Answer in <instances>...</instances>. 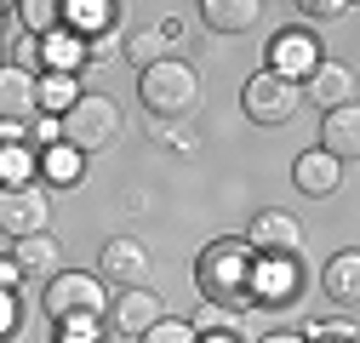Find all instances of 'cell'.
I'll list each match as a JSON object with an SVG mask.
<instances>
[{"label":"cell","mask_w":360,"mask_h":343,"mask_svg":"<svg viewBox=\"0 0 360 343\" xmlns=\"http://www.w3.org/2000/svg\"><path fill=\"white\" fill-rule=\"evenodd\" d=\"M257 257H297V246H303V229H297V218L292 212H257L252 218V229L240 235Z\"/></svg>","instance_id":"cell-10"},{"label":"cell","mask_w":360,"mask_h":343,"mask_svg":"<svg viewBox=\"0 0 360 343\" xmlns=\"http://www.w3.org/2000/svg\"><path fill=\"white\" fill-rule=\"evenodd\" d=\"M149 275H155V257H149L143 240H109L103 257H98V280L103 286L131 292V286H149Z\"/></svg>","instance_id":"cell-7"},{"label":"cell","mask_w":360,"mask_h":343,"mask_svg":"<svg viewBox=\"0 0 360 343\" xmlns=\"http://www.w3.org/2000/svg\"><path fill=\"white\" fill-rule=\"evenodd\" d=\"M29 138H34V143H63V126H58L52 115H34V120H29ZM34 143H29V149H34Z\"/></svg>","instance_id":"cell-30"},{"label":"cell","mask_w":360,"mask_h":343,"mask_svg":"<svg viewBox=\"0 0 360 343\" xmlns=\"http://www.w3.org/2000/svg\"><path fill=\"white\" fill-rule=\"evenodd\" d=\"M297 292H303V269H297V257H257V269H252V304H297Z\"/></svg>","instance_id":"cell-9"},{"label":"cell","mask_w":360,"mask_h":343,"mask_svg":"<svg viewBox=\"0 0 360 343\" xmlns=\"http://www.w3.org/2000/svg\"><path fill=\"white\" fill-rule=\"evenodd\" d=\"M200 343H240V332H212V337H200Z\"/></svg>","instance_id":"cell-33"},{"label":"cell","mask_w":360,"mask_h":343,"mask_svg":"<svg viewBox=\"0 0 360 343\" xmlns=\"http://www.w3.org/2000/svg\"><path fill=\"white\" fill-rule=\"evenodd\" d=\"M326 297L338 309H354L360 304V252H343L326 264Z\"/></svg>","instance_id":"cell-19"},{"label":"cell","mask_w":360,"mask_h":343,"mask_svg":"<svg viewBox=\"0 0 360 343\" xmlns=\"http://www.w3.org/2000/svg\"><path fill=\"white\" fill-rule=\"evenodd\" d=\"M138 343H200V337L189 332V321H172V315H166V321H155Z\"/></svg>","instance_id":"cell-27"},{"label":"cell","mask_w":360,"mask_h":343,"mask_svg":"<svg viewBox=\"0 0 360 343\" xmlns=\"http://www.w3.org/2000/svg\"><path fill=\"white\" fill-rule=\"evenodd\" d=\"M200 18H206V29H217V34H246V29L263 18V6H257V0H206Z\"/></svg>","instance_id":"cell-17"},{"label":"cell","mask_w":360,"mask_h":343,"mask_svg":"<svg viewBox=\"0 0 360 343\" xmlns=\"http://www.w3.org/2000/svg\"><path fill=\"white\" fill-rule=\"evenodd\" d=\"M0 235H12V240L52 235V189H46V183L0 189Z\"/></svg>","instance_id":"cell-5"},{"label":"cell","mask_w":360,"mask_h":343,"mask_svg":"<svg viewBox=\"0 0 360 343\" xmlns=\"http://www.w3.org/2000/svg\"><path fill=\"white\" fill-rule=\"evenodd\" d=\"M115 18H120L115 0H69L63 6V29L69 34H109Z\"/></svg>","instance_id":"cell-18"},{"label":"cell","mask_w":360,"mask_h":343,"mask_svg":"<svg viewBox=\"0 0 360 343\" xmlns=\"http://www.w3.org/2000/svg\"><path fill=\"white\" fill-rule=\"evenodd\" d=\"M109 315H115V326H120V332H131V337H143L155 321H166L160 297H155L149 286H131V292H120V304H115Z\"/></svg>","instance_id":"cell-13"},{"label":"cell","mask_w":360,"mask_h":343,"mask_svg":"<svg viewBox=\"0 0 360 343\" xmlns=\"http://www.w3.org/2000/svg\"><path fill=\"white\" fill-rule=\"evenodd\" d=\"M75 98H80L75 75H46V80H34V115H52V120H63V115L75 109Z\"/></svg>","instance_id":"cell-20"},{"label":"cell","mask_w":360,"mask_h":343,"mask_svg":"<svg viewBox=\"0 0 360 343\" xmlns=\"http://www.w3.org/2000/svg\"><path fill=\"white\" fill-rule=\"evenodd\" d=\"M34 172H40V155H34L29 143H0V189L34 183Z\"/></svg>","instance_id":"cell-22"},{"label":"cell","mask_w":360,"mask_h":343,"mask_svg":"<svg viewBox=\"0 0 360 343\" xmlns=\"http://www.w3.org/2000/svg\"><path fill=\"white\" fill-rule=\"evenodd\" d=\"M138 98H143V109L160 115V120L195 115V103H200V75H195V63H184V58H160V63L138 69Z\"/></svg>","instance_id":"cell-3"},{"label":"cell","mask_w":360,"mask_h":343,"mask_svg":"<svg viewBox=\"0 0 360 343\" xmlns=\"http://www.w3.org/2000/svg\"><path fill=\"white\" fill-rule=\"evenodd\" d=\"M297 98H303V103H321V115L349 109V103H354V69H349V63L321 58V63H314V69L297 80Z\"/></svg>","instance_id":"cell-8"},{"label":"cell","mask_w":360,"mask_h":343,"mask_svg":"<svg viewBox=\"0 0 360 343\" xmlns=\"http://www.w3.org/2000/svg\"><path fill=\"white\" fill-rule=\"evenodd\" d=\"M52 343H75V337H52Z\"/></svg>","instance_id":"cell-34"},{"label":"cell","mask_w":360,"mask_h":343,"mask_svg":"<svg viewBox=\"0 0 360 343\" xmlns=\"http://www.w3.org/2000/svg\"><path fill=\"white\" fill-rule=\"evenodd\" d=\"M0 23H6V6H0Z\"/></svg>","instance_id":"cell-35"},{"label":"cell","mask_w":360,"mask_h":343,"mask_svg":"<svg viewBox=\"0 0 360 343\" xmlns=\"http://www.w3.org/2000/svg\"><path fill=\"white\" fill-rule=\"evenodd\" d=\"M252 269H257V252L235 235H223L200 252V264H195V280H200V297L206 304H223V309H246L252 304Z\"/></svg>","instance_id":"cell-1"},{"label":"cell","mask_w":360,"mask_h":343,"mask_svg":"<svg viewBox=\"0 0 360 343\" xmlns=\"http://www.w3.org/2000/svg\"><path fill=\"white\" fill-rule=\"evenodd\" d=\"M292 183L309 195V200H326L338 183H343V160H332L326 149H303L292 160Z\"/></svg>","instance_id":"cell-11"},{"label":"cell","mask_w":360,"mask_h":343,"mask_svg":"<svg viewBox=\"0 0 360 343\" xmlns=\"http://www.w3.org/2000/svg\"><path fill=\"white\" fill-rule=\"evenodd\" d=\"M40 58H46V75H75V69L86 63V46H80V34L58 29V34L40 40Z\"/></svg>","instance_id":"cell-21"},{"label":"cell","mask_w":360,"mask_h":343,"mask_svg":"<svg viewBox=\"0 0 360 343\" xmlns=\"http://www.w3.org/2000/svg\"><path fill=\"white\" fill-rule=\"evenodd\" d=\"M12 12H18V18H23V29H29V34H40V40L63 29V6H58V0H23V6H12Z\"/></svg>","instance_id":"cell-24"},{"label":"cell","mask_w":360,"mask_h":343,"mask_svg":"<svg viewBox=\"0 0 360 343\" xmlns=\"http://www.w3.org/2000/svg\"><path fill=\"white\" fill-rule=\"evenodd\" d=\"M172 40H177V23L143 29V34H131V40H126V58H138V69H149V63H160V58H166Z\"/></svg>","instance_id":"cell-23"},{"label":"cell","mask_w":360,"mask_h":343,"mask_svg":"<svg viewBox=\"0 0 360 343\" xmlns=\"http://www.w3.org/2000/svg\"><path fill=\"white\" fill-rule=\"evenodd\" d=\"M235 326H240V315H235V309H223V304H200V309H195V321H189V332H195V337L235 332Z\"/></svg>","instance_id":"cell-26"},{"label":"cell","mask_w":360,"mask_h":343,"mask_svg":"<svg viewBox=\"0 0 360 343\" xmlns=\"http://www.w3.org/2000/svg\"><path fill=\"white\" fill-rule=\"evenodd\" d=\"M263 343H309V337H303V332H269Z\"/></svg>","instance_id":"cell-32"},{"label":"cell","mask_w":360,"mask_h":343,"mask_svg":"<svg viewBox=\"0 0 360 343\" xmlns=\"http://www.w3.org/2000/svg\"><path fill=\"white\" fill-rule=\"evenodd\" d=\"M58 126H63V143H69L75 155H98V149H109V143L120 138V103L103 98V92H80L75 109H69Z\"/></svg>","instance_id":"cell-4"},{"label":"cell","mask_w":360,"mask_h":343,"mask_svg":"<svg viewBox=\"0 0 360 343\" xmlns=\"http://www.w3.org/2000/svg\"><path fill=\"white\" fill-rule=\"evenodd\" d=\"M40 309L52 326H80V321H103L109 315V286L86 269H58L40 292Z\"/></svg>","instance_id":"cell-2"},{"label":"cell","mask_w":360,"mask_h":343,"mask_svg":"<svg viewBox=\"0 0 360 343\" xmlns=\"http://www.w3.org/2000/svg\"><path fill=\"white\" fill-rule=\"evenodd\" d=\"M6 337H18V297H12V286H0V343Z\"/></svg>","instance_id":"cell-29"},{"label":"cell","mask_w":360,"mask_h":343,"mask_svg":"<svg viewBox=\"0 0 360 343\" xmlns=\"http://www.w3.org/2000/svg\"><path fill=\"white\" fill-rule=\"evenodd\" d=\"M240 103H246V115L257 120V126H286L292 115H297V80H281V75H252L246 80V92H240Z\"/></svg>","instance_id":"cell-6"},{"label":"cell","mask_w":360,"mask_h":343,"mask_svg":"<svg viewBox=\"0 0 360 343\" xmlns=\"http://www.w3.org/2000/svg\"><path fill=\"white\" fill-rule=\"evenodd\" d=\"M314 149H326L332 160H354L360 155V109L349 103V109L321 115V143H314Z\"/></svg>","instance_id":"cell-12"},{"label":"cell","mask_w":360,"mask_h":343,"mask_svg":"<svg viewBox=\"0 0 360 343\" xmlns=\"http://www.w3.org/2000/svg\"><path fill=\"white\" fill-rule=\"evenodd\" d=\"M309 23H338V18H349L354 6H349V0H303V6H297Z\"/></svg>","instance_id":"cell-28"},{"label":"cell","mask_w":360,"mask_h":343,"mask_svg":"<svg viewBox=\"0 0 360 343\" xmlns=\"http://www.w3.org/2000/svg\"><path fill=\"white\" fill-rule=\"evenodd\" d=\"M12 269H18L23 280H52V275H58V240H52V235H29V240H18Z\"/></svg>","instance_id":"cell-16"},{"label":"cell","mask_w":360,"mask_h":343,"mask_svg":"<svg viewBox=\"0 0 360 343\" xmlns=\"http://www.w3.org/2000/svg\"><path fill=\"white\" fill-rule=\"evenodd\" d=\"M80 160L86 155H75L69 143H52L46 155H40V172H46V183H75L80 178Z\"/></svg>","instance_id":"cell-25"},{"label":"cell","mask_w":360,"mask_h":343,"mask_svg":"<svg viewBox=\"0 0 360 343\" xmlns=\"http://www.w3.org/2000/svg\"><path fill=\"white\" fill-rule=\"evenodd\" d=\"M0 120L18 126V120H34V75L6 63L0 69Z\"/></svg>","instance_id":"cell-14"},{"label":"cell","mask_w":360,"mask_h":343,"mask_svg":"<svg viewBox=\"0 0 360 343\" xmlns=\"http://www.w3.org/2000/svg\"><path fill=\"white\" fill-rule=\"evenodd\" d=\"M309 332H314V343H354L349 326H309Z\"/></svg>","instance_id":"cell-31"},{"label":"cell","mask_w":360,"mask_h":343,"mask_svg":"<svg viewBox=\"0 0 360 343\" xmlns=\"http://www.w3.org/2000/svg\"><path fill=\"white\" fill-rule=\"evenodd\" d=\"M314 63H321V52L309 46V34H275V46H269V75H281V80H303Z\"/></svg>","instance_id":"cell-15"}]
</instances>
